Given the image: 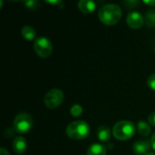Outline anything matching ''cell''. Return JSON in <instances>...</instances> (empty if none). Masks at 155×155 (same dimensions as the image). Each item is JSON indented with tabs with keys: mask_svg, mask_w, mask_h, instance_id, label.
Returning <instances> with one entry per match:
<instances>
[{
	"mask_svg": "<svg viewBox=\"0 0 155 155\" xmlns=\"http://www.w3.org/2000/svg\"><path fill=\"white\" fill-rule=\"evenodd\" d=\"M122 8L116 4H106L98 12L100 21L106 25H114L122 18Z\"/></svg>",
	"mask_w": 155,
	"mask_h": 155,
	"instance_id": "1",
	"label": "cell"
},
{
	"mask_svg": "<svg viewBox=\"0 0 155 155\" xmlns=\"http://www.w3.org/2000/svg\"><path fill=\"white\" fill-rule=\"evenodd\" d=\"M65 133L73 140H84L90 134V126L84 121H74L68 124Z\"/></svg>",
	"mask_w": 155,
	"mask_h": 155,
	"instance_id": "2",
	"label": "cell"
},
{
	"mask_svg": "<svg viewBox=\"0 0 155 155\" xmlns=\"http://www.w3.org/2000/svg\"><path fill=\"white\" fill-rule=\"evenodd\" d=\"M114 136L119 141H127L135 134V126L130 121H120L116 123L113 128Z\"/></svg>",
	"mask_w": 155,
	"mask_h": 155,
	"instance_id": "3",
	"label": "cell"
},
{
	"mask_svg": "<svg viewBox=\"0 0 155 155\" xmlns=\"http://www.w3.org/2000/svg\"><path fill=\"white\" fill-rule=\"evenodd\" d=\"M33 127V119L26 113L18 114L14 120V130L17 134H26Z\"/></svg>",
	"mask_w": 155,
	"mask_h": 155,
	"instance_id": "4",
	"label": "cell"
},
{
	"mask_svg": "<svg viewBox=\"0 0 155 155\" xmlns=\"http://www.w3.org/2000/svg\"><path fill=\"white\" fill-rule=\"evenodd\" d=\"M34 49L35 52L42 58L48 57L53 51V45L52 42L45 36L37 37L34 43Z\"/></svg>",
	"mask_w": 155,
	"mask_h": 155,
	"instance_id": "5",
	"label": "cell"
},
{
	"mask_svg": "<svg viewBox=\"0 0 155 155\" xmlns=\"http://www.w3.org/2000/svg\"><path fill=\"white\" fill-rule=\"evenodd\" d=\"M64 98V93L58 88H54L46 93L44 98V103L47 108L54 109L63 103Z\"/></svg>",
	"mask_w": 155,
	"mask_h": 155,
	"instance_id": "6",
	"label": "cell"
},
{
	"mask_svg": "<svg viewBox=\"0 0 155 155\" xmlns=\"http://www.w3.org/2000/svg\"><path fill=\"white\" fill-rule=\"evenodd\" d=\"M126 22L131 28L139 29L144 24V17L141 13H139L137 11H133L127 15Z\"/></svg>",
	"mask_w": 155,
	"mask_h": 155,
	"instance_id": "7",
	"label": "cell"
},
{
	"mask_svg": "<svg viewBox=\"0 0 155 155\" xmlns=\"http://www.w3.org/2000/svg\"><path fill=\"white\" fill-rule=\"evenodd\" d=\"M151 146V142L147 140H139L134 143L133 150L136 155H146L149 153Z\"/></svg>",
	"mask_w": 155,
	"mask_h": 155,
	"instance_id": "8",
	"label": "cell"
},
{
	"mask_svg": "<svg viewBox=\"0 0 155 155\" xmlns=\"http://www.w3.org/2000/svg\"><path fill=\"white\" fill-rule=\"evenodd\" d=\"M13 150L17 154H23L27 149L26 140L22 136H17L13 140Z\"/></svg>",
	"mask_w": 155,
	"mask_h": 155,
	"instance_id": "9",
	"label": "cell"
},
{
	"mask_svg": "<svg viewBox=\"0 0 155 155\" xmlns=\"http://www.w3.org/2000/svg\"><path fill=\"white\" fill-rule=\"evenodd\" d=\"M78 9L84 14H91L96 8V4L92 0H81L77 4Z\"/></svg>",
	"mask_w": 155,
	"mask_h": 155,
	"instance_id": "10",
	"label": "cell"
},
{
	"mask_svg": "<svg viewBox=\"0 0 155 155\" xmlns=\"http://www.w3.org/2000/svg\"><path fill=\"white\" fill-rule=\"evenodd\" d=\"M106 147L100 143H93L87 149L86 155H106Z\"/></svg>",
	"mask_w": 155,
	"mask_h": 155,
	"instance_id": "11",
	"label": "cell"
},
{
	"mask_svg": "<svg viewBox=\"0 0 155 155\" xmlns=\"http://www.w3.org/2000/svg\"><path fill=\"white\" fill-rule=\"evenodd\" d=\"M97 137L101 142L107 143L111 139V130L108 126L102 125L97 130Z\"/></svg>",
	"mask_w": 155,
	"mask_h": 155,
	"instance_id": "12",
	"label": "cell"
},
{
	"mask_svg": "<svg viewBox=\"0 0 155 155\" xmlns=\"http://www.w3.org/2000/svg\"><path fill=\"white\" fill-rule=\"evenodd\" d=\"M21 35L25 39L29 40V41L34 40L36 37V32H35V28L30 25L23 26L21 29Z\"/></svg>",
	"mask_w": 155,
	"mask_h": 155,
	"instance_id": "13",
	"label": "cell"
},
{
	"mask_svg": "<svg viewBox=\"0 0 155 155\" xmlns=\"http://www.w3.org/2000/svg\"><path fill=\"white\" fill-rule=\"evenodd\" d=\"M137 131L142 136H148L151 134V126L144 121H140L137 124Z\"/></svg>",
	"mask_w": 155,
	"mask_h": 155,
	"instance_id": "14",
	"label": "cell"
},
{
	"mask_svg": "<svg viewBox=\"0 0 155 155\" xmlns=\"http://www.w3.org/2000/svg\"><path fill=\"white\" fill-rule=\"evenodd\" d=\"M145 24L148 27L153 28L155 27V10L150 9L146 12L145 15Z\"/></svg>",
	"mask_w": 155,
	"mask_h": 155,
	"instance_id": "15",
	"label": "cell"
},
{
	"mask_svg": "<svg viewBox=\"0 0 155 155\" xmlns=\"http://www.w3.org/2000/svg\"><path fill=\"white\" fill-rule=\"evenodd\" d=\"M70 114L74 117H78L83 114V107L80 104H74L70 109Z\"/></svg>",
	"mask_w": 155,
	"mask_h": 155,
	"instance_id": "16",
	"label": "cell"
},
{
	"mask_svg": "<svg viewBox=\"0 0 155 155\" xmlns=\"http://www.w3.org/2000/svg\"><path fill=\"white\" fill-rule=\"evenodd\" d=\"M24 4L29 9H35L39 5V2L35 0H26V1H24Z\"/></svg>",
	"mask_w": 155,
	"mask_h": 155,
	"instance_id": "17",
	"label": "cell"
},
{
	"mask_svg": "<svg viewBox=\"0 0 155 155\" xmlns=\"http://www.w3.org/2000/svg\"><path fill=\"white\" fill-rule=\"evenodd\" d=\"M147 85H148V87L151 90L155 91V74H151L148 77V79H147Z\"/></svg>",
	"mask_w": 155,
	"mask_h": 155,
	"instance_id": "18",
	"label": "cell"
},
{
	"mask_svg": "<svg viewBox=\"0 0 155 155\" xmlns=\"http://www.w3.org/2000/svg\"><path fill=\"white\" fill-rule=\"evenodd\" d=\"M124 4L126 5L127 8H135V6L137 5H139V1H134V0H128V1H125L124 2Z\"/></svg>",
	"mask_w": 155,
	"mask_h": 155,
	"instance_id": "19",
	"label": "cell"
},
{
	"mask_svg": "<svg viewBox=\"0 0 155 155\" xmlns=\"http://www.w3.org/2000/svg\"><path fill=\"white\" fill-rule=\"evenodd\" d=\"M148 120H149V123H150L153 126H155V112L152 113V114L149 115Z\"/></svg>",
	"mask_w": 155,
	"mask_h": 155,
	"instance_id": "20",
	"label": "cell"
},
{
	"mask_svg": "<svg viewBox=\"0 0 155 155\" xmlns=\"http://www.w3.org/2000/svg\"><path fill=\"white\" fill-rule=\"evenodd\" d=\"M143 3L148 5H151V6H155V1H152V0H143Z\"/></svg>",
	"mask_w": 155,
	"mask_h": 155,
	"instance_id": "21",
	"label": "cell"
},
{
	"mask_svg": "<svg viewBox=\"0 0 155 155\" xmlns=\"http://www.w3.org/2000/svg\"><path fill=\"white\" fill-rule=\"evenodd\" d=\"M0 155H10V154H9V153H8V151H7V150H5V148H1V149H0Z\"/></svg>",
	"mask_w": 155,
	"mask_h": 155,
	"instance_id": "22",
	"label": "cell"
},
{
	"mask_svg": "<svg viewBox=\"0 0 155 155\" xmlns=\"http://www.w3.org/2000/svg\"><path fill=\"white\" fill-rule=\"evenodd\" d=\"M151 145H152L153 149L155 151V134L153 135V137L151 139Z\"/></svg>",
	"mask_w": 155,
	"mask_h": 155,
	"instance_id": "23",
	"label": "cell"
},
{
	"mask_svg": "<svg viewBox=\"0 0 155 155\" xmlns=\"http://www.w3.org/2000/svg\"><path fill=\"white\" fill-rule=\"evenodd\" d=\"M46 2L49 3V4H60V3H61V1H57V0H56V1H48V0H47Z\"/></svg>",
	"mask_w": 155,
	"mask_h": 155,
	"instance_id": "24",
	"label": "cell"
},
{
	"mask_svg": "<svg viewBox=\"0 0 155 155\" xmlns=\"http://www.w3.org/2000/svg\"><path fill=\"white\" fill-rule=\"evenodd\" d=\"M146 155H155V153H148Z\"/></svg>",
	"mask_w": 155,
	"mask_h": 155,
	"instance_id": "25",
	"label": "cell"
}]
</instances>
